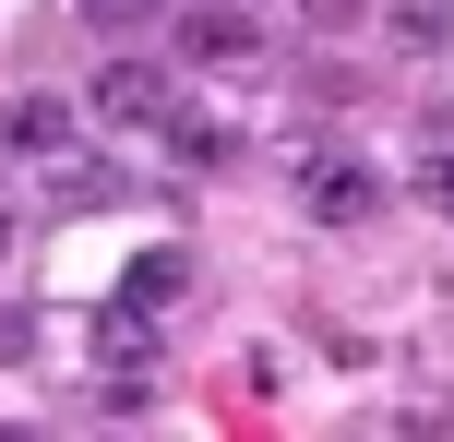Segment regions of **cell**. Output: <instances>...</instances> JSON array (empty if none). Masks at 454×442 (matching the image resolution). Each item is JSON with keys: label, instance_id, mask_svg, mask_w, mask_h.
<instances>
[{"label": "cell", "instance_id": "cell-1", "mask_svg": "<svg viewBox=\"0 0 454 442\" xmlns=\"http://www.w3.org/2000/svg\"><path fill=\"white\" fill-rule=\"evenodd\" d=\"M192 299V252H144L132 275H120V299L96 311V359H144L156 347V311Z\"/></svg>", "mask_w": 454, "mask_h": 442}, {"label": "cell", "instance_id": "cell-2", "mask_svg": "<svg viewBox=\"0 0 454 442\" xmlns=\"http://www.w3.org/2000/svg\"><path fill=\"white\" fill-rule=\"evenodd\" d=\"M299 215H311V228L383 215V167H371V156H311V167H299Z\"/></svg>", "mask_w": 454, "mask_h": 442}, {"label": "cell", "instance_id": "cell-3", "mask_svg": "<svg viewBox=\"0 0 454 442\" xmlns=\"http://www.w3.org/2000/svg\"><path fill=\"white\" fill-rule=\"evenodd\" d=\"M168 108H180L168 60H108L96 72V120H108V132H168Z\"/></svg>", "mask_w": 454, "mask_h": 442}, {"label": "cell", "instance_id": "cell-4", "mask_svg": "<svg viewBox=\"0 0 454 442\" xmlns=\"http://www.w3.org/2000/svg\"><path fill=\"white\" fill-rule=\"evenodd\" d=\"M192 60H215V72H251V60H263L251 12H227V0H204V12H192Z\"/></svg>", "mask_w": 454, "mask_h": 442}, {"label": "cell", "instance_id": "cell-5", "mask_svg": "<svg viewBox=\"0 0 454 442\" xmlns=\"http://www.w3.org/2000/svg\"><path fill=\"white\" fill-rule=\"evenodd\" d=\"M0 143H12V156H60L72 108H60V96H12V108H0Z\"/></svg>", "mask_w": 454, "mask_h": 442}, {"label": "cell", "instance_id": "cell-6", "mask_svg": "<svg viewBox=\"0 0 454 442\" xmlns=\"http://www.w3.org/2000/svg\"><path fill=\"white\" fill-rule=\"evenodd\" d=\"M383 24H395V48H419V60L454 36V12H442V0H383Z\"/></svg>", "mask_w": 454, "mask_h": 442}, {"label": "cell", "instance_id": "cell-7", "mask_svg": "<svg viewBox=\"0 0 454 442\" xmlns=\"http://www.w3.org/2000/svg\"><path fill=\"white\" fill-rule=\"evenodd\" d=\"M168 156H192V167H215V156H227V132H215L204 108H168Z\"/></svg>", "mask_w": 454, "mask_h": 442}, {"label": "cell", "instance_id": "cell-8", "mask_svg": "<svg viewBox=\"0 0 454 442\" xmlns=\"http://www.w3.org/2000/svg\"><path fill=\"white\" fill-rule=\"evenodd\" d=\"M60 204L84 215V204H120V167H60Z\"/></svg>", "mask_w": 454, "mask_h": 442}, {"label": "cell", "instance_id": "cell-9", "mask_svg": "<svg viewBox=\"0 0 454 442\" xmlns=\"http://www.w3.org/2000/svg\"><path fill=\"white\" fill-rule=\"evenodd\" d=\"M431 204L454 215V132H442V156H431Z\"/></svg>", "mask_w": 454, "mask_h": 442}, {"label": "cell", "instance_id": "cell-10", "mask_svg": "<svg viewBox=\"0 0 454 442\" xmlns=\"http://www.w3.org/2000/svg\"><path fill=\"white\" fill-rule=\"evenodd\" d=\"M299 12H311V24H359L371 0H299Z\"/></svg>", "mask_w": 454, "mask_h": 442}, {"label": "cell", "instance_id": "cell-11", "mask_svg": "<svg viewBox=\"0 0 454 442\" xmlns=\"http://www.w3.org/2000/svg\"><path fill=\"white\" fill-rule=\"evenodd\" d=\"M72 12H84V24H132L144 0H72Z\"/></svg>", "mask_w": 454, "mask_h": 442}, {"label": "cell", "instance_id": "cell-12", "mask_svg": "<svg viewBox=\"0 0 454 442\" xmlns=\"http://www.w3.org/2000/svg\"><path fill=\"white\" fill-rule=\"evenodd\" d=\"M12 239H24V228H12V204H0V252H12Z\"/></svg>", "mask_w": 454, "mask_h": 442}]
</instances>
